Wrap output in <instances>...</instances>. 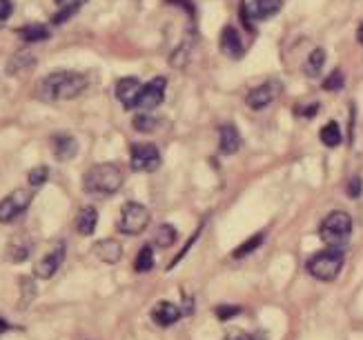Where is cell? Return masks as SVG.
<instances>
[{"label": "cell", "instance_id": "cell-12", "mask_svg": "<svg viewBox=\"0 0 363 340\" xmlns=\"http://www.w3.org/2000/svg\"><path fill=\"white\" fill-rule=\"evenodd\" d=\"M276 87H274V82H265V84H259V87L254 89H250V94L245 96V103L250 109H265L272 101H274V96H276Z\"/></svg>", "mask_w": 363, "mask_h": 340}, {"label": "cell", "instance_id": "cell-1", "mask_svg": "<svg viewBox=\"0 0 363 340\" xmlns=\"http://www.w3.org/2000/svg\"><path fill=\"white\" fill-rule=\"evenodd\" d=\"M87 87V76L78 72H54L36 84V96L45 103L72 101Z\"/></svg>", "mask_w": 363, "mask_h": 340}, {"label": "cell", "instance_id": "cell-35", "mask_svg": "<svg viewBox=\"0 0 363 340\" xmlns=\"http://www.w3.org/2000/svg\"><path fill=\"white\" fill-rule=\"evenodd\" d=\"M228 340H254L250 334H245V332H239V329H232L230 334H228Z\"/></svg>", "mask_w": 363, "mask_h": 340}, {"label": "cell", "instance_id": "cell-5", "mask_svg": "<svg viewBox=\"0 0 363 340\" xmlns=\"http://www.w3.org/2000/svg\"><path fill=\"white\" fill-rule=\"evenodd\" d=\"M149 209L141 203H125L121 207V216H118V222H116V229L125 236H138L147 229L149 225Z\"/></svg>", "mask_w": 363, "mask_h": 340}, {"label": "cell", "instance_id": "cell-18", "mask_svg": "<svg viewBox=\"0 0 363 340\" xmlns=\"http://www.w3.org/2000/svg\"><path fill=\"white\" fill-rule=\"evenodd\" d=\"M96 225H99V211H96L94 207H82L78 211V216H76V229H78V234L92 236L94 229H96Z\"/></svg>", "mask_w": 363, "mask_h": 340}, {"label": "cell", "instance_id": "cell-13", "mask_svg": "<svg viewBox=\"0 0 363 340\" xmlns=\"http://www.w3.org/2000/svg\"><path fill=\"white\" fill-rule=\"evenodd\" d=\"M178 318H180V309L170 301H159L154 309H152V320L159 327H172L174 322H178Z\"/></svg>", "mask_w": 363, "mask_h": 340}, {"label": "cell", "instance_id": "cell-8", "mask_svg": "<svg viewBox=\"0 0 363 340\" xmlns=\"http://www.w3.org/2000/svg\"><path fill=\"white\" fill-rule=\"evenodd\" d=\"M165 87H167V80L163 76L152 78L147 84H143V87H141V94H138V101H136L134 109H141V111L156 109L163 103V98H165Z\"/></svg>", "mask_w": 363, "mask_h": 340}, {"label": "cell", "instance_id": "cell-2", "mask_svg": "<svg viewBox=\"0 0 363 340\" xmlns=\"http://www.w3.org/2000/svg\"><path fill=\"white\" fill-rule=\"evenodd\" d=\"M123 169L114 163L94 165L85 172L82 178V189L92 196H111L123 187Z\"/></svg>", "mask_w": 363, "mask_h": 340}, {"label": "cell", "instance_id": "cell-10", "mask_svg": "<svg viewBox=\"0 0 363 340\" xmlns=\"http://www.w3.org/2000/svg\"><path fill=\"white\" fill-rule=\"evenodd\" d=\"M141 87L143 84L138 82V78H132V76H128V78H121L118 82H116V98L121 101V105L125 107V109H134L136 107V101H138V94H141Z\"/></svg>", "mask_w": 363, "mask_h": 340}, {"label": "cell", "instance_id": "cell-14", "mask_svg": "<svg viewBox=\"0 0 363 340\" xmlns=\"http://www.w3.org/2000/svg\"><path fill=\"white\" fill-rule=\"evenodd\" d=\"M92 249H94V256L99 260H103V263H107V265H116L123 258L121 243H116V240H111V238L99 240V243H96Z\"/></svg>", "mask_w": 363, "mask_h": 340}, {"label": "cell", "instance_id": "cell-4", "mask_svg": "<svg viewBox=\"0 0 363 340\" xmlns=\"http://www.w3.org/2000/svg\"><path fill=\"white\" fill-rule=\"evenodd\" d=\"M343 249H334V247H328L324 251L314 253V256L308 260V272L316 278V280H324V282H330L339 276L341 267H343Z\"/></svg>", "mask_w": 363, "mask_h": 340}, {"label": "cell", "instance_id": "cell-25", "mask_svg": "<svg viewBox=\"0 0 363 340\" xmlns=\"http://www.w3.org/2000/svg\"><path fill=\"white\" fill-rule=\"evenodd\" d=\"M159 122H161V120L152 116V113H138L132 125H134L136 132H141V134H152V132H156Z\"/></svg>", "mask_w": 363, "mask_h": 340}, {"label": "cell", "instance_id": "cell-32", "mask_svg": "<svg viewBox=\"0 0 363 340\" xmlns=\"http://www.w3.org/2000/svg\"><path fill=\"white\" fill-rule=\"evenodd\" d=\"M13 11V3L11 0H0V25H3Z\"/></svg>", "mask_w": 363, "mask_h": 340}, {"label": "cell", "instance_id": "cell-28", "mask_svg": "<svg viewBox=\"0 0 363 340\" xmlns=\"http://www.w3.org/2000/svg\"><path fill=\"white\" fill-rule=\"evenodd\" d=\"M190 51H192V42H183V45H180V47L172 53L170 63H172L176 69H183V67L187 65V61H190Z\"/></svg>", "mask_w": 363, "mask_h": 340}, {"label": "cell", "instance_id": "cell-15", "mask_svg": "<svg viewBox=\"0 0 363 340\" xmlns=\"http://www.w3.org/2000/svg\"><path fill=\"white\" fill-rule=\"evenodd\" d=\"M51 149L59 160H72L78 153V143H76V138L69 134H56L51 138Z\"/></svg>", "mask_w": 363, "mask_h": 340}, {"label": "cell", "instance_id": "cell-27", "mask_svg": "<svg viewBox=\"0 0 363 340\" xmlns=\"http://www.w3.org/2000/svg\"><path fill=\"white\" fill-rule=\"evenodd\" d=\"M47 178H49V167H45V165H38V167L30 169V174H27V180H30L32 187L45 185Z\"/></svg>", "mask_w": 363, "mask_h": 340}, {"label": "cell", "instance_id": "cell-11", "mask_svg": "<svg viewBox=\"0 0 363 340\" xmlns=\"http://www.w3.org/2000/svg\"><path fill=\"white\" fill-rule=\"evenodd\" d=\"M221 51L228 56L232 61H239L243 58V40H241V34L234 30L232 25H228L226 30L221 32Z\"/></svg>", "mask_w": 363, "mask_h": 340}, {"label": "cell", "instance_id": "cell-7", "mask_svg": "<svg viewBox=\"0 0 363 340\" xmlns=\"http://www.w3.org/2000/svg\"><path fill=\"white\" fill-rule=\"evenodd\" d=\"M130 165L134 172H156L161 167V151L152 143H138L130 149Z\"/></svg>", "mask_w": 363, "mask_h": 340}, {"label": "cell", "instance_id": "cell-3", "mask_svg": "<svg viewBox=\"0 0 363 340\" xmlns=\"http://www.w3.org/2000/svg\"><path fill=\"white\" fill-rule=\"evenodd\" d=\"M350 234H352V218L350 214H345V211H332V214L321 222V229H319L321 240L334 249H343L347 245V240H350Z\"/></svg>", "mask_w": 363, "mask_h": 340}, {"label": "cell", "instance_id": "cell-31", "mask_svg": "<svg viewBox=\"0 0 363 340\" xmlns=\"http://www.w3.org/2000/svg\"><path fill=\"white\" fill-rule=\"evenodd\" d=\"M345 191H347V196H350V198H359L361 196V178L359 176H352L350 182H347Z\"/></svg>", "mask_w": 363, "mask_h": 340}, {"label": "cell", "instance_id": "cell-19", "mask_svg": "<svg viewBox=\"0 0 363 340\" xmlns=\"http://www.w3.org/2000/svg\"><path fill=\"white\" fill-rule=\"evenodd\" d=\"M154 263H156V258H154V247H152V245H143L141 251H138V256H136L134 269H136L138 274H147V272H152V269H154Z\"/></svg>", "mask_w": 363, "mask_h": 340}, {"label": "cell", "instance_id": "cell-6", "mask_svg": "<svg viewBox=\"0 0 363 340\" xmlns=\"http://www.w3.org/2000/svg\"><path fill=\"white\" fill-rule=\"evenodd\" d=\"M34 201V194L27 191V189H13L9 196H5L3 201H0V222L7 225V222H13L16 218H20L27 209H30Z\"/></svg>", "mask_w": 363, "mask_h": 340}, {"label": "cell", "instance_id": "cell-23", "mask_svg": "<svg viewBox=\"0 0 363 340\" xmlns=\"http://www.w3.org/2000/svg\"><path fill=\"white\" fill-rule=\"evenodd\" d=\"M326 65V51L324 49H314L310 56H308V61H305V74H308L310 78H316L321 74V69H324Z\"/></svg>", "mask_w": 363, "mask_h": 340}, {"label": "cell", "instance_id": "cell-26", "mask_svg": "<svg viewBox=\"0 0 363 340\" xmlns=\"http://www.w3.org/2000/svg\"><path fill=\"white\" fill-rule=\"evenodd\" d=\"M261 243H263V234H257V236L250 238L247 243H243V245L236 247L232 256H234V258H245V256H250V253H252L254 249H259Z\"/></svg>", "mask_w": 363, "mask_h": 340}, {"label": "cell", "instance_id": "cell-24", "mask_svg": "<svg viewBox=\"0 0 363 340\" xmlns=\"http://www.w3.org/2000/svg\"><path fill=\"white\" fill-rule=\"evenodd\" d=\"M18 36L27 42H38V40H47L49 32L45 25H27V27H20Z\"/></svg>", "mask_w": 363, "mask_h": 340}, {"label": "cell", "instance_id": "cell-22", "mask_svg": "<svg viewBox=\"0 0 363 340\" xmlns=\"http://www.w3.org/2000/svg\"><path fill=\"white\" fill-rule=\"evenodd\" d=\"M174 243H176V227L167 225V222L161 225L159 229H156V234H154V245L167 249V247H172Z\"/></svg>", "mask_w": 363, "mask_h": 340}, {"label": "cell", "instance_id": "cell-20", "mask_svg": "<svg viewBox=\"0 0 363 340\" xmlns=\"http://www.w3.org/2000/svg\"><path fill=\"white\" fill-rule=\"evenodd\" d=\"M283 7V0H254V18L268 20Z\"/></svg>", "mask_w": 363, "mask_h": 340}, {"label": "cell", "instance_id": "cell-16", "mask_svg": "<svg viewBox=\"0 0 363 340\" xmlns=\"http://www.w3.org/2000/svg\"><path fill=\"white\" fill-rule=\"evenodd\" d=\"M219 149H221V153H226V156H232V153H236L241 149V134L234 125L228 122L219 130Z\"/></svg>", "mask_w": 363, "mask_h": 340}, {"label": "cell", "instance_id": "cell-34", "mask_svg": "<svg viewBox=\"0 0 363 340\" xmlns=\"http://www.w3.org/2000/svg\"><path fill=\"white\" fill-rule=\"evenodd\" d=\"M297 113H299V116H305V118H312V116H316V113H319V105L316 103L305 105V109H297Z\"/></svg>", "mask_w": 363, "mask_h": 340}, {"label": "cell", "instance_id": "cell-30", "mask_svg": "<svg viewBox=\"0 0 363 340\" xmlns=\"http://www.w3.org/2000/svg\"><path fill=\"white\" fill-rule=\"evenodd\" d=\"M241 314V307H236V305H221L216 307V318L219 320H230L234 316H239Z\"/></svg>", "mask_w": 363, "mask_h": 340}, {"label": "cell", "instance_id": "cell-9", "mask_svg": "<svg viewBox=\"0 0 363 340\" xmlns=\"http://www.w3.org/2000/svg\"><path fill=\"white\" fill-rule=\"evenodd\" d=\"M65 260V243H56L43 258H38L34 265V276L40 280H49L61 269Z\"/></svg>", "mask_w": 363, "mask_h": 340}, {"label": "cell", "instance_id": "cell-17", "mask_svg": "<svg viewBox=\"0 0 363 340\" xmlns=\"http://www.w3.org/2000/svg\"><path fill=\"white\" fill-rule=\"evenodd\" d=\"M36 67V58L32 51H18L13 53L9 63H7V74L9 76H20V74H27L32 72V69Z\"/></svg>", "mask_w": 363, "mask_h": 340}, {"label": "cell", "instance_id": "cell-21", "mask_svg": "<svg viewBox=\"0 0 363 340\" xmlns=\"http://www.w3.org/2000/svg\"><path fill=\"white\" fill-rule=\"evenodd\" d=\"M319 138H321V143H324L326 147L334 149V147H339L341 145V130H339V125L330 120L324 130L319 132Z\"/></svg>", "mask_w": 363, "mask_h": 340}, {"label": "cell", "instance_id": "cell-36", "mask_svg": "<svg viewBox=\"0 0 363 340\" xmlns=\"http://www.w3.org/2000/svg\"><path fill=\"white\" fill-rule=\"evenodd\" d=\"M357 38H359V42H361V45H363V23H361L359 32H357Z\"/></svg>", "mask_w": 363, "mask_h": 340}, {"label": "cell", "instance_id": "cell-33", "mask_svg": "<svg viewBox=\"0 0 363 340\" xmlns=\"http://www.w3.org/2000/svg\"><path fill=\"white\" fill-rule=\"evenodd\" d=\"M85 3H87V0H59L61 9H74V11H78Z\"/></svg>", "mask_w": 363, "mask_h": 340}, {"label": "cell", "instance_id": "cell-29", "mask_svg": "<svg viewBox=\"0 0 363 340\" xmlns=\"http://www.w3.org/2000/svg\"><path fill=\"white\" fill-rule=\"evenodd\" d=\"M343 82H345V76L341 69H334V72H330V76L324 80V89L326 92H339L343 89Z\"/></svg>", "mask_w": 363, "mask_h": 340}]
</instances>
